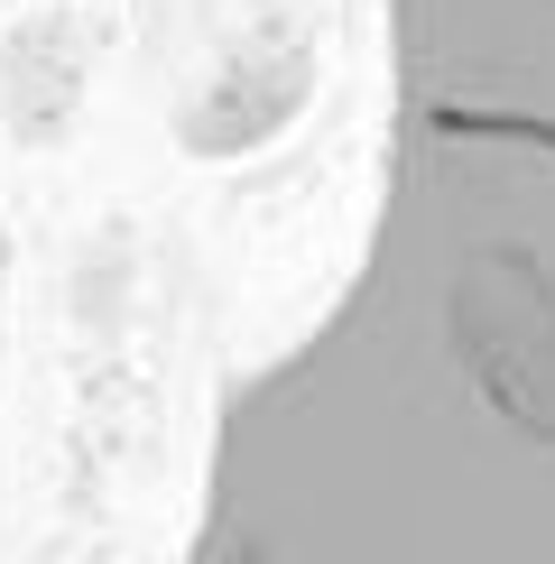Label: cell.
Wrapping results in <instances>:
<instances>
[{
    "mask_svg": "<svg viewBox=\"0 0 555 564\" xmlns=\"http://www.w3.org/2000/svg\"><path fill=\"white\" fill-rule=\"evenodd\" d=\"M185 564H555V278L380 185L334 305L231 380Z\"/></svg>",
    "mask_w": 555,
    "mask_h": 564,
    "instance_id": "6da1fadb",
    "label": "cell"
},
{
    "mask_svg": "<svg viewBox=\"0 0 555 564\" xmlns=\"http://www.w3.org/2000/svg\"><path fill=\"white\" fill-rule=\"evenodd\" d=\"M380 185L555 278V0H389Z\"/></svg>",
    "mask_w": 555,
    "mask_h": 564,
    "instance_id": "7a4b0ae2",
    "label": "cell"
}]
</instances>
